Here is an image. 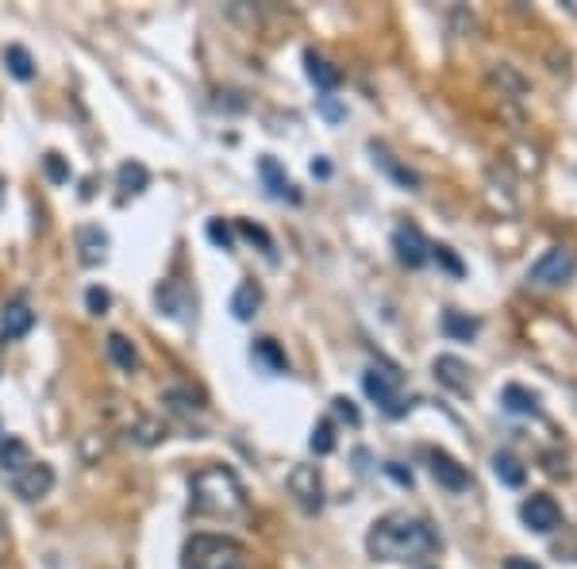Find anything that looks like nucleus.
<instances>
[{
	"label": "nucleus",
	"mask_w": 577,
	"mask_h": 569,
	"mask_svg": "<svg viewBox=\"0 0 577 569\" xmlns=\"http://www.w3.org/2000/svg\"><path fill=\"white\" fill-rule=\"evenodd\" d=\"M366 550L381 562H416L439 550V539L431 531V523L408 512H389L370 527Z\"/></svg>",
	"instance_id": "f257e3e1"
},
{
	"label": "nucleus",
	"mask_w": 577,
	"mask_h": 569,
	"mask_svg": "<svg viewBox=\"0 0 577 569\" xmlns=\"http://www.w3.org/2000/svg\"><path fill=\"white\" fill-rule=\"evenodd\" d=\"M189 508L197 516H239L247 508L243 481L227 466H204L189 481Z\"/></svg>",
	"instance_id": "f03ea898"
},
{
	"label": "nucleus",
	"mask_w": 577,
	"mask_h": 569,
	"mask_svg": "<svg viewBox=\"0 0 577 569\" xmlns=\"http://www.w3.org/2000/svg\"><path fill=\"white\" fill-rule=\"evenodd\" d=\"M185 569H247V550L227 535H197L185 546Z\"/></svg>",
	"instance_id": "7ed1b4c3"
},
{
	"label": "nucleus",
	"mask_w": 577,
	"mask_h": 569,
	"mask_svg": "<svg viewBox=\"0 0 577 569\" xmlns=\"http://www.w3.org/2000/svg\"><path fill=\"white\" fill-rule=\"evenodd\" d=\"M577 270V262H574V254L566 247H551L531 270H527V285L531 289H558L562 281H570Z\"/></svg>",
	"instance_id": "20e7f679"
},
{
	"label": "nucleus",
	"mask_w": 577,
	"mask_h": 569,
	"mask_svg": "<svg viewBox=\"0 0 577 569\" xmlns=\"http://www.w3.org/2000/svg\"><path fill=\"white\" fill-rule=\"evenodd\" d=\"M362 389H366V396L370 400H377L389 416H401V373L393 370V366H374V370H366V377H362Z\"/></svg>",
	"instance_id": "39448f33"
},
{
	"label": "nucleus",
	"mask_w": 577,
	"mask_h": 569,
	"mask_svg": "<svg viewBox=\"0 0 577 569\" xmlns=\"http://www.w3.org/2000/svg\"><path fill=\"white\" fill-rule=\"evenodd\" d=\"M289 493L297 496L304 512H320L324 508V481H320V470L316 466H293L289 473Z\"/></svg>",
	"instance_id": "423d86ee"
},
{
	"label": "nucleus",
	"mask_w": 577,
	"mask_h": 569,
	"mask_svg": "<svg viewBox=\"0 0 577 569\" xmlns=\"http://www.w3.org/2000/svg\"><path fill=\"white\" fill-rule=\"evenodd\" d=\"M520 520H524L531 531L547 535V531H554V527H562V512H558V504H554L547 493H535V496H527V500H524Z\"/></svg>",
	"instance_id": "0eeeda50"
},
{
	"label": "nucleus",
	"mask_w": 577,
	"mask_h": 569,
	"mask_svg": "<svg viewBox=\"0 0 577 569\" xmlns=\"http://www.w3.org/2000/svg\"><path fill=\"white\" fill-rule=\"evenodd\" d=\"M12 489L20 500H39V496H47L54 489V466L47 462H31L27 470H20L12 477Z\"/></svg>",
	"instance_id": "6e6552de"
},
{
	"label": "nucleus",
	"mask_w": 577,
	"mask_h": 569,
	"mask_svg": "<svg viewBox=\"0 0 577 569\" xmlns=\"http://www.w3.org/2000/svg\"><path fill=\"white\" fill-rule=\"evenodd\" d=\"M393 250H397V258H401V266H408V270H420L427 258H431V247H427V239L420 235V227H397Z\"/></svg>",
	"instance_id": "1a4fd4ad"
},
{
	"label": "nucleus",
	"mask_w": 577,
	"mask_h": 569,
	"mask_svg": "<svg viewBox=\"0 0 577 569\" xmlns=\"http://www.w3.org/2000/svg\"><path fill=\"white\" fill-rule=\"evenodd\" d=\"M154 300H158V308H162L166 316H174V320H185V316L193 312V297H189L185 281H162V285L154 289Z\"/></svg>",
	"instance_id": "9d476101"
},
{
	"label": "nucleus",
	"mask_w": 577,
	"mask_h": 569,
	"mask_svg": "<svg viewBox=\"0 0 577 569\" xmlns=\"http://www.w3.org/2000/svg\"><path fill=\"white\" fill-rule=\"evenodd\" d=\"M431 477L443 485V489H451V493H466L470 489V473L466 466H458L451 454H431Z\"/></svg>",
	"instance_id": "9b49d317"
},
{
	"label": "nucleus",
	"mask_w": 577,
	"mask_h": 569,
	"mask_svg": "<svg viewBox=\"0 0 577 569\" xmlns=\"http://www.w3.org/2000/svg\"><path fill=\"white\" fill-rule=\"evenodd\" d=\"M77 258H81V266H89V270H97L108 262V235H104L101 227H81L77 231Z\"/></svg>",
	"instance_id": "f8f14e48"
},
{
	"label": "nucleus",
	"mask_w": 577,
	"mask_h": 569,
	"mask_svg": "<svg viewBox=\"0 0 577 569\" xmlns=\"http://www.w3.org/2000/svg\"><path fill=\"white\" fill-rule=\"evenodd\" d=\"M258 174H262V181H266V189H270V197L277 200H293L297 204V189H293V181L285 177V170L277 166V158H270V154H262L258 158Z\"/></svg>",
	"instance_id": "ddd939ff"
},
{
	"label": "nucleus",
	"mask_w": 577,
	"mask_h": 569,
	"mask_svg": "<svg viewBox=\"0 0 577 569\" xmlns=\"http://www.w3.org/2000/svg\"><path fill=\"white\" fill-rule=\"evenodd\" d=\"M31 327H35V312L27 308L24 300H12V304L4 308V316H0V331H4V339H24Z\"/></svg>",
	"instance_id": "4468645a"
},
{
	"label": "nucleus",
	"mask_w": 577,
	"mask_h": 569,
	"mask_svg": "<svg viewBox=\"0 0 577 569\" xmlns=\"http://www.w3.org/2000/svg\"><path fill=\"white\" fill-rule=\"evenodd\" d=\"M35 458H31V450H27L24 439H16V435H4L0 439V470L8 473V477H16L20 470H27Z\"/></svg>",
	"instance_id": "2eb2a0df"
},
{
	"label": "nucleus",
	"mask_w": 577,
	"mask_h": 569,
	"mask_svg": "<svg viewBox=\"0 0 577 569\" xmlns=\"http://www.w3.org/2000/svg\"><path fill=\"white\" fill-rule=\"evenodd\" d=\"M104 350H108V358H112V366L124 373H135L139 370V350L131 347V339L127 335H108V343H104Z\"/></svg>",
	"instance_id": "dca6fc26"
},
{
	"label": "nucleus",
	"mask_w": 577,
	"mask_h": 569,
	"mask_svg": "<svg viewBox=\"0 0 577 569\" xmlns=\"http://www.w3.org/2000/svg\"><path fill=\"white\" fill-rule=\"evenodd\" d=\"M262 308V289L254 285V281H243L235 293H231V312H235V320H254V312Z\"/></svg>",
	"instance_id": "f3484780"
},
{
	"label": "nucleus",
	"mask_w": 577,
	"mask_h": 569,
	"mask_svg": "<svg viewBox=\"0 0 577 569\" xmlns=\"http://www.w3.org/2000/svg\"><path fill=\"white\" fill-rule=\"evenodd\" d=\"M4 66H8V74L16 77V81H31V77H35V58H31V50L20 47V43H8V47H4Z\"/></svg>",
	"instance_id": "a211bd4d"
},
{
	"label": "nucleus",
	"mask_w": 577,
	"mask_h": 569,
	"mask_svg": "<svg viewBox=\"0 0 577 569\" xmlns=\"http://www.w3.org/2000/svg\"><path fill=\"white\" fill-rule=\"evenodd\" d=\"M251 358L266 373H285V370H289V362H285V354H281V347H277L274 339H258V343L251 347Z\"/></svg>",
	"instance_id": "6ab92c4d"
},
{
	"label": "nucleus",
	"mask_w": 577,
	"mask_h": 569,
	"mask_svg": "<svg viewBox=\"0 0 577 569\" xmlns=\"http://www.w3.org/2000/svg\"><path fill=\"white\" fill-rule=\"evenodd\" d=\"M370 150H374V162H377V166H381V170H385V174H389V177H397V181H401L404 189H416V185H420V177L412 174V170H404L401 162H397V158H393V154H389V150H385V147H377V143H370Z\"/></svg>",
	"instance_id": "aec40b11"
},
{
	"label": "nucleus",
	"mask_w": 577,
	"mask_h": 569,
	"mask_svg": "<svg viewBox=\"0 0 577 569\" xmlns=\"http://www.w3.org/2000/svg\"><path fill=\"white\" fill-rule=\"evenodd\" d=\"M304 66H308V77H312V81H316L324 93H331V89L339 85V70H335L331 62H324L320 54H312V50H308V54H304Z\"/></svg>",
	"instance_id": "412c9836"
},
{
	"label": "nucleus",
	"mask_w": 577,
	"mask_h": 569,
	"mask_svg": "<svg viewBox=\"0 0 577 569\" xmlns=\"http://www.w3.org/2000/svg\"><path fill=\"white\" fill-rule=\"evenodd\" d=\"M501 400H504V408L516 412V416H539V400H535V393H527L520 385H508L501 393Z\"/></svg>",
	"instance_id": "4be33fe9"
},
{
	"label": "nucleus",
	"mask_w": 577,
	"mask_h": 569,
	"mask_svg": "<svg viewBox=\"0 0 577 569\" xmlns=\"http://www.w3.org/2000/svg\"><path fill=\"white\" fill-rule=\"evenodd\" d=\"M116 181H120L124 193H143V189L151 185V174H147L143 162H124V166L116 170Z\"/></svg>",
	"instance_id": "5701e85b"
},
{
	"label": "nucleus",
	"mask_w": 577,
	"mask_h": 569,
	"mask_svg": "<svg viewBox=\"0 0 577 569\" xmlns=\"http://www.w3.org/2000/svg\"><path fill=\"white\" fill-rule=\"evenodd\" d=\"M462 373H466V366H462L458 358H439V362H435V377H439V381H447V385L458 389V393H466V389H470V381H466Z\"/></svg>",
	"instance_id": "b1692460"
},
{
	"label": "nucleus",
	"mask_w": 577,
	"mask_h": 569,
	"mask_svg": "<svg viewBox=\"0 0 577 569\" xmlns=\"http://www.w3.org/2000/svg\"><path fill=\"white\" fill-rule=\"evenodd\" d=\"M443 331L451 335V339H474L477 335V320L470 316H462V312H443Z\"/></svg>",
	"instance_id": "393cba45"
},
{
	"label": "nucleus",
	"mask_w": 577,
	"mask_h": 569,
	"mask_svg": "<svg viewBox=\"0 0 577 569\" xmlns=\"http://www.w3.org/2000/svg\"><path fill=\"white\" fill-rule=\"evenodd\" d=\"M493 473L501 477L504 485H512V489L524 485V466H520L512 454H497V458H493Z\"/></svg>",
	"instance_id": "a878e982"
},
{
	"label": "nucleus",
	"mask_w": 577,
	"mask_h": 569,
	"mask_svg": "<svg viewBox=\"0 0 577 569\" xmlns=\"http://www.w3.org/2000/svg\"><path fill=\"white\" fill-rule=\"evenodd\" d=\"M239 235H243V239H251V243H258V247H262V254H266V258H270V262H274V258H277V250H274V239H270V235H266V231H262V227H258V223L243 220V223H239Z\"/></svg>",
	"instance_id": "bb28decb"
},
{
	"label": "nucleus",
	"mask_w": 577,
	"mask_h": 569,
	"mask_svg": "<svg viewBox=\"0 0 577 569\" xmlns=\"http://www.w3.org/2000/svg\"><path fill=\"white\" fill-rule=\"evenodd\" d=\"M312 450H316V454H331V450H335V427H331V420L316 423V431H312Z\"/></svg>",
	"instance_id": "cd10ccee"
},
{
	"label": "nucleus",
	"mask_w": 577,
	"mask_h": 569,
	"mask_svg": "<svg viewBox=\"0 0 577 569\" xmlns=\"http://www.w3.org/2000/svg\"><path fill=\"white\" fill-rule=\"evenodd\" d=\"M108 304H112L108 289H101V285H89V289H85V308H89L93 316H104V312H108Z\"/></svg>",
	"instance_id": "c85d7f7f"
},
{
	"label": "nucleus",
	"mask_w": 577,
	"mask_h": 569,
	"mask_svg": "<svg viewBox=\"0 0 577 569\" xmlns=\"http://www.w3.org/2000/svg\"><path fill=\"white\" fill-rule=\"evenodd\" d=\"M43 170H47V177H51L54 185H66V181H70V166L62 162V154H47V158H43Z\"/></svg>",
	"instance_id": "c756f323"
},
{
	"label": "nucleus",
	"mask_w": 577,
	"mask_h": 569,
	"mask_svg": "<svg viewBox=\"0 0 577 569\" xmlns=\"http://www.w3.org/2000/svg\"><path fill=\"white\" fill-rule=\"evenodd\" d=\"M208 239L216 243L220 250H231L235 247V235H231V227L224 220H208Z\"/></svg>",
	"instance_id": "7c9ffc66"
},
{
	"label": "nucleus",
	"mask_w": 577,
	"mask_h": 569,
	"mask_svg": "<svg viewBox=\"0 0 577 569\" xmlns=\"http://www.w3.org/2000/svg\"><path fill=\"white\" fill-rule=\"evenodd\" d=\"M431 254L439 258V266H447V270H451L454 277H462V262L454 258V250H451V247H431Z\"/></svg>",
	"instance_id": "2f4dec72"
},
{
	"label": "nucleus",
	"mask_w": 577,
	"mask_h": 569,
	"mask_svg": "<svg viewBox=\"0 0 577 569\" xmlns=\"http://www.w3.org/2000/svg\"><path fill=\"white\" fill-rule=\"evenodd\" d=\"M335 412H339V416H343L347 423H358V408H354L351 400H343V396L335 400Z\"/></svg>",
	"instance_id": "473e14b6"
},
{
	"label": "nucleus",
	"mask_w": 577,
	"mask_h": 569,
	"mask_svg": "<svg viewBox=\"0 0 577 569\" xmlns=\"http://www.w3.org/2000/svg\"><path fill=\"white\" fill-rule=\"evenodd\" d=\"M320 112H324L327 120H339V116H343V112H339V104H335L331 97H320Z\"/></svg>",
	"instance_id": "72a5a7b5"
},
{
	"label": "nucleus",
	"mask_w": 577,
	"mask_h": 569,
	"mask_svg": "<svg viewBox=\"0 0 577 569\" xmlns=\"http://www.w3.org/2000/svg\"><path fill=\"white\" fill-rule=\"evenodd\" d=\"M504 569H539V566H535L531 558H508V562H504Z\"/></svg>",
	"instance_id": "f704fd0d"
},
{
	"label": "nucleus",
	"mask_w": 577,
	"mask_h": 569,
	"mask_svg": "<svg viewBox=\"0 0 577 569\" xmlns=\"http://www.w3.org/2000/svg\"><path fill=\"white\" fill-rule=\"evenodd\" d=\"M385 470L393 473V477H397V481H401V485H412V473H404L401 466H397V462H393V466H385Z\"/></svg>",
	"instance_id": "c9c22d12"
},
{
	"label": "nucleus",
	"mask_w": 577,
	"mask_h": 569,
	"mask_svg": "<svg viewBox=\"0 0 577 569\" xmlns=\"http://www.w3.org/2000/svg\"><path fill=\"white\" fill-rule=\"evenodd\" d=\"M4 550H8V527H4V516H0V558H4Z\"/></svg>",
	"instance_id": "e433bc0d"
},
{
	"label": "nucleus",
	"mask_w": 577,
	"mask_h": 569,
	"mask_svg": "<svg viewBox=\"0 0 577 569\" xmlns=\"http://www.w3.org/2000/svg\"><path fill=\"white\" fill-rule=\"evenodd\" d=\"M312 174H316V177H327V174H331V166H327V162H312Z\"/></svg>",
	"instance_id": "4c0bfd02"
},
{
	"label": "nucleus",
	"mask_w": 577,
	"mask_h": 569,
	"mask_svg": "<svg viewBox=\"0 0 577 569\" xmlns=\"http://www.w3.org/2000/svg\"><path fill=\"white\" fill-rule=\"evenodd\" d=\"M0 204H4V181H0Z\"/></svg>",
	"instance_id": "58836bf2"
}]
</instances>
